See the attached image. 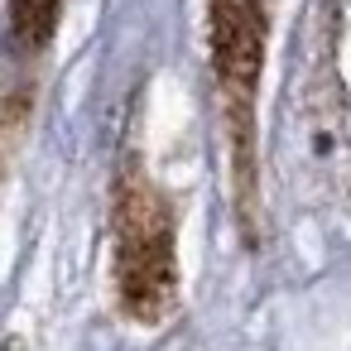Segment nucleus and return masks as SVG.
Instances as JSON below:
<instances>
[{
  "instance_id": "obj_1",
  "label": "nucleus",
  "mask_w": 351,
  "mask_h": 351,
  "mask_svg": "<svg viewBox=\"0 0 351 351\" xmlns=\"http://www.w3.org/2000/svg\"><path fill=\"white\" fill-rule=\"evenodd\" d=\"M279 173L303 207L351 202V92L341 73V5L313 0L298 15L279 92Z\"/></svg>"
},
{
  "instance_id": "obj_2",
  "label": "nucleus",
  "mask_w": 351,
  "mask_h": 351,
  "mask_svg": "<svg viewBox=\"0 0 351 351\" xmlns=\"http://www.w3.org/2000/svg\"><path fill=\"white\" fill-rule=\"evenodd\" d=\"M269 5L274 0H207V68L212 101L226 149L231 212L245 245L265 236V193H260V87L269 49Z\"/></svg>"
},
{
  "instance_id": "obj_3",
  "label": "nucleus",
  "mask_w": 351,
  "mask_h": 351,
  "mask_svg": "<svg viewBox=\"0 0 351 351\" xmlns=\"http://www.w3.org/2000/svg\"><path fill=\"white\" fill-rule=\"evenodd\" d=\"M111 284L140 327H159L178 308V207L140 149H125L111 173Z\"/></svg>"
},
{
  "instance_id": "obj_4",
  "label": "nucleus",
  "mask_w": 351,
  "mask_h": 351,
  "mask_svg": "<svg viewBox=\"0 0 351 351\" xmlns=\"http://www.w3.org/2000/svg\"><path fill=\"white\" fill-rule=\"evenodd\" d=\"M63 20V0H5V29H0V63L29 82L34 63L49 53Z\"/></svg>"
}]
</instances>
